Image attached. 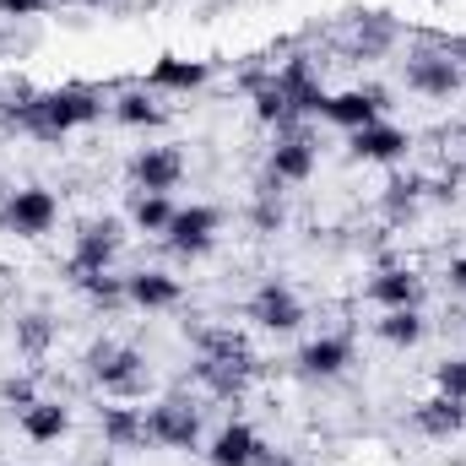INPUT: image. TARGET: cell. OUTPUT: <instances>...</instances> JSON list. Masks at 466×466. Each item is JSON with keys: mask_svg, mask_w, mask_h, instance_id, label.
I'll return each instance as SVG.
<instances>
[{"mask_svg": "<svg viewBox=\"0 0 466 466\" xmlns=\"http://www.w3.org/2000/svg\"><path fill=\"white\" fill-rule=\"evenodd\" d=\"M98 115H104V93H93V87H49V93H27V98L11 109V119H16L27 136H38V141H66V136L87 130Z\"/></svg>", "mask_w": 466, "mask_h": 466, "instance_id": "cell-1", "label": "cell"}, {"mask_svg": "<svg viewBox=\"0 0 466 466\" xmlns=\"http://www.w3.org/2000/svg\"><path fill=\"white\" fill-rule=\"evenodd\" d=\"M55 223H60V196L44 185H16L0 207V228L16 238H44V233H55Z\"/></svg>", "mask_w": 466, "mask_h": 466, "instance_id": "cell-2", "label": "cell"}, {"mask_svg": "<svg viewBox=\"0 0 466 466\" xmlns=\"http://www.w3.org/2000/svg\"><path fill=\"white\" fill-rule=\"evenodd\" d=\"M147 445H157V451H196L201 445V407L185 401V396L152 401L147 407Z\"/></svg>", "mask_w": 466, "mask_h": 466, "instance_id": "cell-3", "label": "cell"}, {"mask_svg": "<svg viewBox=\"0 0 466 466\" xmlns=\"http://www.w3.org/2000/svg\"><path fill=\"white\" fill-rule=\"evenodd\" d=\"M249 326L255 331H266V337H293L299 326H304V299L282 282V277H271V282H260L255 293H249Z\"/></svg>", "mask_w": 466, "mask_h": 466, "instance_id": "cell-4", "label": "cell"}, {"mask_svg": "<svg viewBox=\"0 0 466 466\" xmlns=\"http://www.w3.org/2000/svg\"><path fill=\"white\" fill-rule=\"evenodd\" d=\"M407 87L418 98H456L466 87V66L451 55V44L445 49H418V55H407Z\"/></svg>", "mask_w": 466, "mask_h": 466, "instance_id": "cell-5", "label": "cell"}, {"mask_svg": "<svg viewBox=\"0 0 466 466\" xmlns=\"http://www.w3.org/2000/svg\"><path fill=\"white\" fill-rule=\"evenodd\" d=\"M271 82H277V93L288 98V109L293 119H315L326 109V82H320V71H315V60H304V55H293V60H282L277 71H271Z\"/></svg>", "mask_w": 466, "mask_h": 466, "instance_id": "cell-6", "label": "cell"}, {"mask_svg": "<svg viewBox=\"0 0 466 466\" xmlns=\"http://www.w3.org/2000/svg\"><path fill=\"white\" fill-rule=\"evenodd\" d=\"M87 374H93L109 396H130V390H141V380H147V358L136 348H125V342H98V348L87 352Z\"/></svg>", "mask_w": 466, "mask_h": 466, "instance_id": "cell-7", "label": "cell"}, {"mask_svg": "<svg viewBox=\"0 0 466 466\" xmlns=\"http://www.w3.org/2000/svg\"><path fill=\"white\" fill-rule=\"evenodd\" d=\"M218 233H223V212L218 207H207V201H190V207H179L174 212V223L163 233V244L174 249V255H207L212 244H218Z\"/></svg>", "mask_w": 466, "mask_h": 466, "instance_id": "cell-8", "label": "cell"}, {"mask_svg": "<svg viewBox=\"0 0 466 466\" xmlns=\"http://www.w3.org/2000/svg\"><path fill=\"white\" fill-rule=\"evenodd\" d=\"M315 163H320L315 141H309L304 130H282L277 147L266 152V179H271V185H309V179H315Z\"/></svg>", "mask_w": 466, "mask_h": 466, "instance_id": "cell-9", "label": "cell"}, {"mask_svg": "<svg viewBox=\"0 0 466 466\" xmlns=\"http://www.w3.org/2000/svg\"><path fill=\"white\" fill-rule=\"evenodd\" d=\"M212 82V60H190V55H157L152 66H147V82L141 87H152L157 98L168 93V98H185V93H201Z\"/></svg>", "mask_w": 466, "mask_h": 466, "instance_id": "cell-10", "label": "cell"}, {"mask_svg": "<svg viewBox=\"0 0 466 466\" xmlns=\"http://www.w3.org/2000/svg\"><path fill=\"white\" fill-rule=\"evenodd\" d=\"M412 152V130L407 125H390V119H374L363 130L348 136V157L352 163H401Z\"/></svg>", "mask_w": 466, "mask_h": 466, "instance_id": "cell-11", "label": "cell"}, {"mask_svg": "<svg viewBox=\"0 0 466 466\" xmlns=\"http://www.w3.org/2000/svg\"><path fill=\"white\" fill-rule=\"evenodd\" d=\"M179 179H185V152L179 147H141L136 157H130V185L136 190H152V196H168V190H179Z\"/></svg>", "mask_w": 466, "mask_h": 466, "instance_id": "cell-12", "label": "cell"}, {"mask_svg": "<svg viewBox=\"0 0 466 466\" xmlns=\"http://www.w3.org/2000/svg\"><path fill=\"white\" fill-rule=\"evenodd\" d=\"M185 299V282L163 266H147V271H130L125 277V304L130 309H147V315H163V309H179Z\"/></svg>", "mask_w": 466, "mask_h": 466, "instance_id": "cell-13", "label": "cell"}, {"mask_svg": "<svg viewBox=\"0 0 466 466\" xmlns=\"http://www.w3.org/2000/svg\"><path fill=\"white\" fill-rule=\"evenodd\" d=\"M119 260V223L104 218V223H87L76 233V249H71V271L76 277H98V271H115Z\"/></svg>", "mask_w": 466, "mask_h": 466, "instance_id": "cell-14", "label": "cell"}, {"mask_svg": "<svg viewBox=\"0 0 466 466\" xmlns=\"http://www.w3.org/2000/svg\"><path fill=\"white\" fill-rule=\"evenodd\" d=\"M320 119L352 136V130H363V125L385 119V93H380V87H342V93H331V98H326Z\"/></svg>", "mask_w": 466, "mask_h": 466, "instance_id": "cell-15", "label": "cell"}, {"mask_svg": "<svg viewBox=\"0 0 466 466\" xmlns=\"http://www.w3.org/2000/svg\"><path fill=\"white\" fill-rule=\"evenodd\" d=\"M352 358H358V352H352V337L326 331V337L304 342L293 363H299V374H304V380H342V374L352 369Z\"/></svg>", "mask_w": 466, "mask_h": 466, "instance_id": "cell-16", "label": "cell"}, {"mask_svg": "<svg viewBox=\"0 0 466 466\" xmlns=\"http://www.w3.org/2000/svg\"><path fill=\"white\" fill-rule=\"evenodd\" d=\"M363 299L380 304V309H418L423 304V277H418V266H380L369 277Z\"/></svg>", "mask_w": 466, "mask_h": 466, "instance_id": "cell-17", "label": "cell"}, {"mask_svg": "<svg viewBox=\"0 0 466 466\" xmlns=\"http://www.w3.org/2000/svg\"><path fill=\"white\" fill-rule=\"evenodd\" d=\"M207 466H266V440L249 423H223L207 445Z\"/></svg>", "mask_w": 466, "mask_h": 466, "instance_id": "cell-18", "label": "cell"}, {"mask_svg": "<svg viewBox=\"0 0 466 466\" xmlns=\"http://www.w3.org/2000/svg\"><path fill=\"white\" fill-rule=\"evenodd\" d=\"M16 429H22L27 445H60V440L71 434V407L55 401V396H38L33 407L16 412Z\"/></svg>", "mask_w": 466, "mask_h": 466, "instance_id": "cell-19", "label": "cell"}, {"mask_svg": "<svg viewBox=\"0 0 466 466\" xmlns=\"http://www.w3.org/2000/svg\"><path fill=\"white\" fill-rule=\"evenodd\" d=\"M412 429H418L423 440H434V445L456 440V434H466V401L434 390L429 401H418V407H412Z\"/></svg>", "mask_w": 466, "mask_h": 466, "instance_id": "cell-20", "label": "cell"}, {"mask_svg": "<svg viewBox=\"0 0 466 466\" xmlns=\"http://www.w3.org/2000/svg\"><path fill=\"white\" fill-rule=\"evenodd\" d=\"M98 429H104V445L109 451H141L147 445V412L141 407H125V401H109L98 407Z\"/></svg>", "mask_w": 466, "mask_h": 466, "instance_id": "cell-21", "label": "cell"}, {"mask_svg": "<svg viewBox=\"0 0 466 466\" xmlns=\"http://www.w3.org/2000/svg\"><path fill=\"white\" fill-rule=\"evenodd\" d=\"M109 109H115V119L125 130H157L163 125V104H157L152 87H125V93L109 98Z\"/></svg>", "mask_w": 466, "mask_h": 466, "instance_id": "cell-22", "label": "cell"}, {"mask_svg": "<svg viewBox=\"0 0 466 466\" xmlns=\"http://www.w3.org/2000/svg\"><path fill=\"white\" fill-rule=\"evenodd\" d=\"M374 337L385 342V348H418L423 337H429V320H423V309H380V320H374Z\"/></svg>", "mask_w": 466, "mask_h": 466, "instance_id": "cell-23", "label": "cell"}, {"mask_svg": "<svg viewBox=\"0 0 466 466\" xmlns=\"http://www.w3.org/2000/svg\"><path fill=\"white\" fill-rule=\"evenodd\" d=\"M174 201L168 196H152V190H136V201H130V223H136V233H168V223H174Z\"/></svg>", "mask_w": 466, "mask_h": 466, "instance_id": "cell-24", "label": "cell"}, {"mask_svg": "<svg viewBox=\"0 0 466 466\" xmlns=\"http://www.w3.org/2000/svg\"><path fill=\"white\" fill-rule=\"evenodd\" d=\"M255 119H260V125H277V130H282V125H293V109H288V98L277 93V82H271V76L255 87Z\"/></svg>", "mask_w": 466, "mask_h": 466, "instance_id": "cell-25", "label": "cell"}, {"mask_svg": "<svg viewBox=\"0 0 466 466\" xmlns=\"http://www.w3.org/2000/svg\"><path fill=\"white\" fill-rule=\"evenodd\" d=\"M76 288H82L93 304H104V309L125 304V277H115V271H98V277H76Z\"/></svg>", "mask_w": 466, "mask_h": 466, "instance_id": "cell-26", "label": "cell"}, {"mask_svg": "<svg viewBox=\"0 0 466 466\" xmlns=\"http://www.w3.org/2000/svg\"><path fill=\"white\" fill-rule=\"evenodd\" d=\"M434 390H440V396H456V401H466V352L445 358V363H434Z\"/></svg>", "mask_w": 466, "mask_h": 466, "instance_id": "cell-27", "label": "cell"}, {"mask_svg": "<svg viewBox=\"0 0 466 466\" xmlns=\"http://www.w3.org/2000/svg\"><path fill=\"white\" fill-rule=\"evenodd\" d=\"M0 396H5V407H16V412L38 401V390H33V380H22V374H11V380L0 385Z\"/></svg>", "mask_w": 466, "mask_h": 466, "instance_id": "cell-28", "label": "cell"}, {"mask_svg": "<svg viewBox=\"0 0 466 466\" xmlns=\"http://www.w3.org/2000/svg\"><path fill=\"white\" fill-rule=\"evenodd\" d=\"M255 228H260V233H277V228H282V201H277V190H266V201L255 207Z\"/></svg>", "mask_w": 466, "mask_h": 466, "instance_id": "cell-29", "label": "cell"}, {"mask_svg": "<svg viewBox=\"0 0 466 466\" xmlns=\"http://www.w3.org/2000/svg\"><path fill=\"white\" fill-rule=\"evenodd\" d=\"M49 0H0V16L5 22H27V16H44Z\"/></svg>", "mask_w": 466, "mask_h": 466, "instance_id": "cell-30", "label": "cell"}, {"mask_svg": "<svg viewBox=\"0 0 466 466\" xmlns=\"http://www.w3.org/2000/svg\"><path fill=\"white\" fill-rule=\"evenodd\" d=\"M445 277H451V293H461V299H466V255L451 260V271H445Z\"/></svg>", "mask_w": 466, "mask_h": 466, "instance_id": "cell-31", "label": "cell"}, {"mask_svg": "<svg viewBox=\"0 0 466 466\" xmlns=\"http://www.w3.org/2000/svg\"><path fill=\"white\" fill-rule=\"evenodd\" d=\"M451 55H456V60L466 66V38H456V44H451Z\"/></svg>", "mask_w": 466, "mask_h": 466, "instance_id": "cell-32", "label": "cell"}, {"mask_svg": "<svg viewBox=\"0 0 466 466\" xmlns=\"http://www.w3.org/2000/svg\"><path fill=\"white\" fill-rule=\"evenodd\" d=\"M76 5H109V0H76Z\"/></svg>", "mask_w": 466, "mask_h": 466, "instance_id": "cell-33", "label": "cell"}]
</instances>
